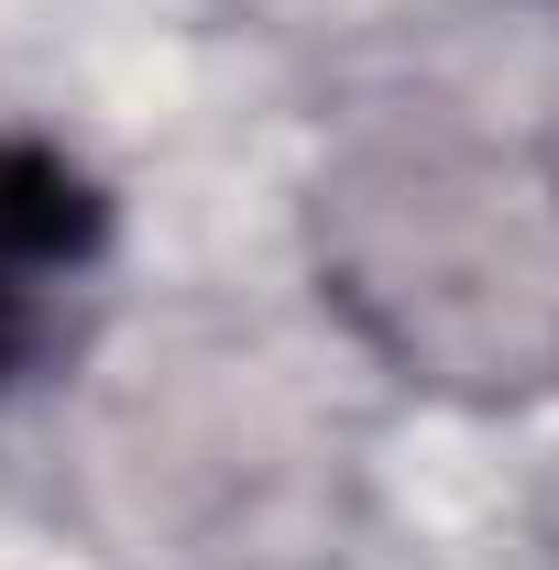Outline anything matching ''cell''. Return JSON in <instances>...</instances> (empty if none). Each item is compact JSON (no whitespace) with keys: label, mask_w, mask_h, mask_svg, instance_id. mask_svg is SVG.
Segmentation results:
<instances>
[{"label":"cell","mask_w":559,"mask_h":570,"mask_svg":"<svg viewBox=\"0 0 559 570\" xmlns=\"http://www.w3.org/2000/svg\"><path fill=\"white\" fill-rule=\"evenodd\" d=\"M318 285L428 395L559 384V154L472 110H395L318 176Z\"/></svg>","instance_id":"6da1fadb"},{"label":"cell","mask_w":559,"mask_h":570,"mask_svg":"<svg viewBox=\"0 0 559 570\" xmlns=\"http://www.w3.org/2000/svg\"><path fill=\"white\" fill-rule=\"evenodd\" d=\"M99 264V198L67 154L0 132V373L67 330V296Z\"/></svg>","instance_id":"7a4b0ae2"}]
</instances>
